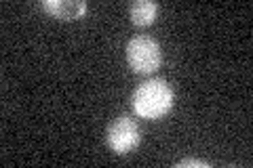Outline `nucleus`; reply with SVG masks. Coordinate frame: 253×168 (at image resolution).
I'll list each match as a JSON object with an SVG mask.
<instances>
[{
    "label": "nucleus",
    "instance_id": "5",
    "mask_svg": "<svg viewBox=\"0 0 253 168\" xmlns=\"http://www.w3.org/2000/svg\"><path fill=\"white\" fill-rule=\"evenodd\" d=\"M156 11H158V4L152 2V0H135L129 9V15L135 26H150L156 17Z\"/></svg>",
    "mask_w": 253,
    "mask_h": 168
},
{
    "label": "nucleus",
    "instance_id": "4",
    "mask_svg": "<svg viewBox=\"0 0 253 168\" xmlns=\"http://www.w3.org/2000/svg\"><path fill=\"white\" fill-rule=\"evenodd\" d=\"M42 9L59 19H78L86 11L84 0H42Z\"/></svg>",
    "mask_w": 253,
    "mask_h": 168
},
{
    "label": "nucleus",
    "instance_id": "3",
    "mask_svg": "<svg viewBox=\"0 0 253 168\" xmlns=\"http://www.w3.org/2000/svg\"><path fill=\"white\" fill-rule=\"evenodd\" d=\"M106 141H108V145L112 147V151H116L118 156H125L139 145L141 134H139L137 124L126 114H121L108 124Z\"/></svg>",
    "mask_w": 253,
    "mask_h": 168
},
{
    "label": "nucleus",
    "instance_id": "6",
    "mask_svg": "<svg viewBox=\"0 0 253 168\" xmlns=\"http://www.w3.org/2000/svg\"><path fill=\"white\" fill-rule=\"evenodd\" d=\"M179 168H186V166H196V168H207L209 164L203 162V160H194V158H188V160H181V162L177 164Z\"/></svg>",
    "mask_w": 253,
    "mask_h": 168
},
{
    "label": "nucleus",
    "instance_id": "2",
    "mask_svg": "<svg viewBox=\"0 0 253 168\" xmlns=\"http://www.w3.org/2000/svg\"><path fill=\"white\" fill-rule=\"evenodd\" d=\"M126 61H129V67L137 74H150L163 63L161 42L146 34L133 36L126 42Z\"/></svg>",
    "mask_w": 253,
    "mask_h": 168
},
{
    "label": "nucleus",
    "instance_id": "1",
    "mask_svg": "<svg viewBox=\"0 0 253 168\" xmlns=\"http://www.w3.org/2000/svg\"><path fill=\"white\" fill-rule=\"evenodd\" d=\"M173 93L171 84L163 78H152L141 82L135 93H133V109L135 114L146 120L163 118L173 105Z\"/></svg>",
    "mask_w": 253,
    "mask_h": 168
}]
</instances>
